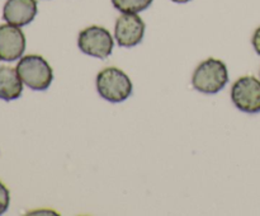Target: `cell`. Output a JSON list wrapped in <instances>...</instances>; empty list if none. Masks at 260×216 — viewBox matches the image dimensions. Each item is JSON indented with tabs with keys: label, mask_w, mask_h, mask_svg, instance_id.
Wrapping results in <instances>:
<instances>
[{
	"label": "cell",
	"mask_w": 260,
	"mask_h": 216,
	"mask_svg": "<svg viewBox=\"0 0 260 216\" xmlns=\"http://www.w3.org/2000/svg\"><path fill=\"white\" fill-rule=\"evenodd\" d=\"M229 83L226 64L218 58L210 57L196 68L192 75V84L196 90L203 94H216Z\"/></svg>",
	"instance_id": "1"
},
{
	"label": "cell",
	"mask_w": 260,
	"mask_h": 216,
	"mask_svg": "<svg viewBox=\"0 0 260 216\" xmlns=\"http://www.w3.org/2000/svg\"><path fill=\"white\" fill-rule=\"evenodd\" d=\"M131 79L118 68H106L96 75V90L99 96L112 103L126 101L132 94Z\"/></svg>",
	"instance_id": "2"
},
{
	"label": "cell",
	"mask_w": 260,
	"mask_h": 216,
	"mask_svg": "<svg viewBox=\"0 0 260 216\" xmlns=\"http://www.w3.org/2000/svg\"><path fill=\"white\" fill-rule=\"evenodd\" d=\"M17 71L23 84L33 90H46L53 80L52 68L40 55H27L20 58Z\"/></svg>",
	"instance_id": "3"
},
{
	"label": "cell",
	"mask_w": 260,
	"mask_h": 216,
	"mask_svg": "<svg viewBox=\"0 0 260 216\" xmlns=\"http://www.w3.org/2000/svg\"><path fill=\"white\" fill-rule=\"evenodd\" d=\"M113 37L107 28L90 25L79 33L78 46L81 52L91 57L107 58L113 51Z\"/></svg>",
	"instance_id": "4"
},
{
	"label": "cell",
	"mask_w": 260,
	"mask_h": 216,
	"mask_svg": "<svg viewBox=\"0 0 260 216\" xmlns=\"http://www.w3.org/2000/svg\"><path fill=\"white\" fill-rule=\"evenodd\" d=\"M231 101L245 113L260 112V80L246 75L239 78L231 88Z\"/></svg>",
	"instance_id": "5"
},
{
	"label": "cell",
	"mask_w": 260,
	"mask_h": 216,
	"mask_svg": "<svg viewBox=\"0 0 260 216\" xmlns=\"http://www.w3.org/2000/svg\"><path fill=\"white\" fill-rule=\"evenodd\" d=\"M145 22L137 13H122L114 25V38L121 47H135L145 35Z\"/></svg>",
	"instance_id": "6"
},
{
	"label": "cell",
	"mask_w": 260,
	"mask_h": 216,
	"mask_svg": "<svg viewBox=\"0 0 260 216\" xmlns=\"http://www.w3.org/2000/svg\"><path fill=\"white\" fill-rule=\"evenodd\" d=\"M25 50V36L17 25H0V60L14 61L22 57Z\"/></svg>",
	"instance_id": "7"
},
{
	"label": "cell",
	"mask_w": 260,
	"mask_h": 216,
	"mask_svg": "<svg viewBox=\"0 0 260 216\" xmlns=\"http://www.w3.org/2000/svg\"><path fill=\"white\" fill-rule=\"evenodd\" d=\"M36 0H7L3 8V19L17 27L29 24L37 15Z\"/></svg>",
	"instance_id": "8"
},
{
	"label": "cell",
	"mask_w": 260,
	"mask_h": 216,
	"mask_svg": "<svg viewBox=\"0 0 260 216\" xmlns=\"http://www.w3.org/2000/svg\"><path fill=\"white\" fill-rule=\"evenodd\" d=\"M23 81L17 69L10 66L0 68V99L14 101L22 96Z\"/></svg>",
	"instance_id": "9"
},
{
	"label": "cell",
	"mask_w": 260,
	"mask_h": 216,
	"mask_svg": "<svg viewBox=\"0 0 260 216\" xmlns=\"http://www.w3.org/2000/svg\"><path fill=\"white\" fill-rule=\"evenodd\" d=\"M154 0H112V4L121 13H140L147 9Z\"/></svg>",
	"instance_id": "10"
},
{
	"label": "cell",
	"mask_w": 260,
	"mask_h": 216,
	"mask_svg": "<svg viewBox=\"0 0 260 216\" xmlns=\"http://www.w3.org/2000/svg\"><path fill=\"white\" fill-rule=\"evenodd\" d=\"M10 202V196H9V190L7 188V186L4 183L0 182V215L5 212L9 207Z\"/></svg>",
	"instance_id": "11"
},
{
	"label": "cell",
	"mask_w": 260,
	"mask_h": 216,
	"mask_svg": "<svg viewBox=\"0 0 260 216\" xmlns=\"http://www.w3.org/2000/svg\"><path fill=\"white\" fill-rule=\"evenodd\" d=\"M251 43H253V47L255 50V52L260 55V25L255 29L253 37H251Z\"/></svg>",
	"instance_id": "12"
},
{
	"label": "cell",
	"mask_w": 260,
	"mask_h": 216,
	"mask_svg": "<svg viewBox=\"0 0 260 216\" xmlns=\"http://www.w3.org/2000/svg\"><path fill=\"white\" fill-rule=\"evenodd\" d=\"M172 2L178 3V4H185V3H189L190 0H172Z\"/></svg>",
	"instance_id": "13"
}]
</instances>
